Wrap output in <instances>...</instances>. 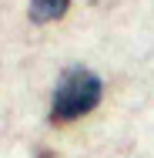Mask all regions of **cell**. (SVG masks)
<instances>
[{
	"label": "cell",
	"instance_id": "6da1fadb",
	"mask_svg": "<svg viewBox=\"0 0 154 158\" xmlns=\"http://www.w3.org/2000/svg\"><path fill=\"white\" fill-rule=\"evenodd\" d=\"M101 101V77L87 71V67H70L54 88V101H50V121L67 125L81 114H87Z\"/></svg>",
	"mask_w": 154,
	"mask_h": 158
},
{
	"label": "cell",
	"instance_id": "7a4b0ae2",
	"mask_svg": "<svg viewBox=\"0 0 154 158\" xmlns=\"http://www.w3.org/2000/svg\"><path fill=\"white\" fill-rule=\"evenodd\" d=\"M70 0H30V20L37 24H47V20H57L67 14Z\"/></svg>",
	"mask_w": 154,
	"mask_h": 158
}]
</instances>
